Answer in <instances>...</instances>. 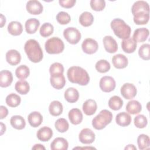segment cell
I'll return each mask as SVG.
<instances>
[{
	"instance_id": "cell-21",
	"label": "cell",
	"mask_w": 150,
	"mask_h": 150,
	"mask_svg": "<svg viewBox=\"0 0 150 150\" xmlns=\"http://www.w3.org/2000/svg\"><path fill=\"white\" fill-rule=\"evenodd\" d=\"M37 138L41 141L46 142L51 139L53 136L52 129L47 127L40 128L37 132Z\"/></svg>"
},
{
	"instance_id": "cell-27",
	"label": "cell",
	"mask_w": 150,
	"mask_h": 150,
	"mask_svg": "<svg viewBox=\"0 0 150 150\" xmlns=\"http://www.w3.org/2000/svg\"><path fill=\"white\" fill-rule=\"evenodd\" d=\"M40 25V22L36 18L28 19L25 22V30L28 34L35 33Z\"/></svg>"
},
{
	"instance_id": "cell-29",
	"label": "cell",
	"mask_w": 150,
	"mask_h": 150,
	"mask_svg": "<svg viewBox=\"0 0 150 150\" xmlns=\"http://www.w3.org/2000/svg\"><path fill=\"white\" fill-rule=\"evenodd\" d=\"M127 112L131 114H138L142 110L141 103L137 100H131L128 102L125 108Z\"/></svg>"
},
{
	"instance_id": "cell-40",
	"label": "cell",
	"mask_w": 150,
	"mask_h": 150,
	"mask_svg": "<svg viewBox=\"0 0 150 150\" xmlns=\"http://www.w3.org/2000/svg\"><path fill=\"white\" fill-rule=\"evenodd\" d=\"M95 67L97 71L101 73H104L110 70L111 66L110 63L107 60L101 59L98 60L96 63Z\"/></svg>"
},
{
	"instance_id": "cell-6",
	"label": "cell",
	"mask_w": 150,
	"mask_h": 150,
	"mask_svg": "<svg viewBox=\"0 0 150 150\" xmlns=\"http://www.w3.org/2000/svg\"><path fill=\"white\" fill-rule=\"evenodd\" d=\"M63 36L65 39L70 44L76 45L81 39L80 32L74 27H69L63 31Z\"/></svg>"
},
{
	"instance_id": "cell-3",
	"label": "cell",
	"mask_w": 150,
	"mask_h": 150,
	"mask_svg": "<svg viewBox=\"0 0 150 150\" xmlns=\"http://www.w3.org/2000/svg\"><path fill=\"white\" fill-rule=\"evenodd\" d=\"M110 25L114 34L118 38L126 39L129 38L131 29L122 19L120 18L114 19L111 22Z\"/></svg>"
},
{
	"instance_id": "cell-26",
	"label": "cell",
	"mask_w": 150,
	"mask_h": 150,
	"mask_svg": "<svg viewBox=\"0 0 150 150\" xmlns=\"http://www.w3.org/2000/svg\"><path fill=\"white\" fill-rule=\"evenodd\" d=\"M65 100L70 103H74L76 102L79 98V93L77 89L74 87H69L64 92Z\"/></svg>"
},
{
	"instance_id": "cell-17",
	"label": "cell",
	"mask_w": 150,
	"mask_h": 150,
	"mask_svg": "<svg viewBox=\"0 0 150 150\" xmlns=\"http://www.w3.org/2000/svg\"><path fill=\"white\" fill-rule=\"evenodd\" d=\"M141 12L149 13L148 4L144 1H138L134 3L131 8V12L133 15Z\"/></svg>"
},
{
	"instance_id": "cell-19",
	"label": "cell",
	"mask_w": 150,
	"mask_h": 150,
	"mask_svg": "<svg viewBox=\"0 0 150 150\" xmlns=\"http://www.w3.org/2000/svg\"><path fill=\"white\" fill-rule=\"evenodd\" d=\"M13 81L12 73L6 70H2L0 72V86L1 87H7L9 86Z\"/></svg>"
},
{
	"instance_id": "cell-31",
	"label": "cell",
	"mask_w": 150,
	"mask_h": 150,
	"mask_svg": "<svg viewBox=\"0 0 150 150\" xmlns=\"http://www.w3.org/2000/svg\"><path fill=\"white\" fill-rule=\"evenodd\" d=\"M12 127L16 129H22L26 126V122L23 117L21 115H13L10 120Z\"/></svg>"
},
{
	"instance_id": "cell-52",
	"label": "cell",
	"mask_w": 150,
	"mask_h": 150,
	"mask_svg": "<svg viewBox=\"0 0 150 150\" xmlns=\"http://www.w3.org/2000/svg\"><path fill=\"white\" fill-rule=\"evenodd\" d=\"M125 149H135L137 150V148L132 144H129L126 147H125Z\"/></svg>"
},
{
	"instance_id": "cell-24",
	"label": "cell",
	"mask_w": 150,
	"mask_h": 150,
	"mask_svg": "<svg viewBox=\"0 0 150 150\" xmlns=\"http://www.w3.org/2000/svg\"><path fill=\"white\" fill-rule=\"evenodd\" d=\"M28 120L31 127L36 128L42 124L43 117L39 112L33 111L28 115Z\"/></svg>"
},
{
	"instance_id": "cell-42",
	"label": "cell",
	"mask_w": 150,
	"mask_h": 150,
	"mask_svg": "<svg viewBox=\"0 0 150 150\" xmlns=\"http://www.w3.org/2000/svg\"><path fill=\"white\" fill-rule=\"evenodd\" d=\"M139 57L145 60L150 59V45L148 43L143 44L141 46L138 50Z\"/></svg>"
},
{
	"instance_id": "cell-11",
	"label": "cell",
	"mask_w": 150,
	"mask_h": 150,
	"mask_svg": "<svg viewBox=\"0 0 150 150\" xmlns=\"http://www.w3.org/2000/svg\"><path fill=\"white\" fill-rule=\"evenodd\" d=\"M26 8L27 11L32 15H39L43 9L42 4L36 0H30L26 3Z\"/></svg>"
},
{
	"instance_id": "cell-12",
	"label": "cell",
	"mask_w": 150,
	"mask_h": 150,
	"mask_svg": "<svg viewBox=\"0 0 150 150\" xmlns=\"http://www.w3.org/2000/svg\"><path fill=\"white\" fill-rule=\"evenodd\" d=\"M105 50L110 53H115L118 50V45L116 40L111 36H105L103 40Z\"/></svg>"
},
{
	"instance_id": "cell-35",
	"label": "cell",
	"mask_w": 150,
	"mask_h": 150,
	"mask_svg": "<svg viewBox=\"0 0 150 150\" xmlns=\"http://www.w3.org/2000/svg\"><path fill=\"white\" fill-rule=\"evenodd\" d=\"M108 104L111 109L114 111H117L121 109V108L122 107L123 101L119 96H114L110 98Z\"/></svg>"
},
{
	"instance_id": "cell-9",
	"label": "cell",
	"mask_w": 150,
	"mask_h": 150,
	"mask_svg": "<svg viewBox=\"0 0 150 150\" xmlns=\"http://www.w3.org/2000/svg\"><path fill=\"white\" fill-rule=\"evenodd\" d=\"M120 91L122 97L127 100L133 98L136 96L137 93V90L135 86L133 84L129 83L123 84Z\"/></svg>"
},
{
	"instance_id": "cell-53",
	"label": "cell",
	"mask_w": 150,
	"mask_h": 150,
	"mask_svg": "<svg viewBox=\"0 0 150 150\" xmlns=\"http://www.w3.org/2000/svg\"><path fill=\"white\" fill-rule=\"evenodd\" d=\"M77 148H80V149H81V148H83V149H96V148H93V147H87V148H79V147H76V148H73V149H77Z\"/></svg>"
},
{
	"instance_id": "cell-28",
	"label": "cell",
	"mask_w": 150,
	"mask_h": 150,
	"mask_svg": "<svg viewBox=\"0 0 150 150\" xmlns=\"http://www.w3.org/2000/svg\"><path fill=\"white\" fill-rule=\"evenodd\" d=\"M8 32L13 36L20 35L23 31L22 24L18 21H12L8 25Z\"/></svg>"
},
{
	"instance_id": "cell-18",
	"label": "cell",
	"mask_w": 150,
	"mask_h": 150,
	"mask_svg": "<svg viewBox=\"0 0 150 150\" xmlns=\"http://www.w3.org/2000/svg\"><path fill=\"white\" fill-rule=\"evenodd\" d=\"M137 43L132 38L123 39L121 42V47L123 51L127 53H133L137 49Z\"/></svg>"
},
{
	"instance_id": "cell-7",
	"label": "cell",
	"mask_w": 150,
	"mask_h": 150,
	"mask_svg": "<svg viewBox=\"0 0 150 150\" xmlns=\"http://www.w3.org/2000/svg\"><path fill=\"white\" fill-rule=\"evenodd\" d=\"M101 90L105 93H110L115 88V81L111 76H105L101 78L99 83Z\"/></svg>"
},
{
	"instance_id": "cell-16",
	"label": "cell",
	"mask_w": 150,
	"mask_h": 150,
	"mask_svg": "<svg viewBox=\"0 0 150 150\" xmlns=\"http://www.w3.org/2000/svg\"><path fill=\"white\" fill-rule=\"evenodd\" d=\"M149 34V31L148 29L145 28H138L135 30L132 38L136 42H145Z\"/></svg>"
},
{
	"instance_id": "cell-1",
	"label": "cell",
	"mask_w": 150,
	"mask_h": 150,
	"mask_svg": "<svg viewBox=\"0 0 150 150\" xmlns=\"http://www.w3.org/2000/svg\"><path fill=\"white\" fill-rule=\"evenodd\" d=\"M69 80L72 83L78 84L80 86H86L90 81L88 73L83 68L79 66H71L67 72Z\"/></svg>"
},
{
	"instance_id": "cell-23",
	"label": "cell",
	"mask_w": 150,
	"mask_h": 150,
	"mask_svg": "<svg viewBox=\"0 0 150 150\" xmlns=\"http://www.w3.org/2000/svg\"><path fill=\"white\" fill-rule=\"evenodd\" d=\"M68 117L70 122L74 125H77L81 122L83 120V114L79 108L71 109L68 114Z\"/></svg>"
},
{
	"instance_id": "cell-36",
	"label": "cell",
	"mask_w": 150,
	"mask_h": 150,
	"mask_svg": "<svg viewBox=\"0 0 150 150\" xmlns=\"http://www.w3.org/2000/svg\"><path fill=\"white\" fill-rule=\"evenodd\" d=\"M30 74L29 68L24 64L19 66L15 70V75L18 79L25 80L28 77Z\"/></svg>"
},
{
	"instance_id": "cell-4",
	"label": "cell",
	"mask_w": 150,
	"mask_h": 150,
	"mask_svg": "<svg viewBox=\"0 0 150 150\" xmlns=\"http://www.w3.org/2000/svg\"><path fill=\"white\" fill-rule=\"evenodd\" d=\"M112 119V113L107 110H103L92 120L93 127L97 130L104 128Z\"/></svg>"
},
{
	"instance_id": "cell-14",
	"label": "cell",
	"mask_w": 150,
	"mask_h": 150,
	"mask_svg": "<svg viewBox=\"0 0 150 150\" xmlns=\"http://www.w3.org/2000/svg\"><path fill=\"white\" fill-rule=\"evenodd\" d=\"M21 60L20 53L15 49L8 50L6 53V60L12 66H15L19 64Z\"/></svg>"
},
{
	"instance_id": "cell-33",
	"label": "cell",
	"mask_w": 150,
	"mask_h": 150,
	"mask_svg": "<svg viewBox=\"0 0 150 150\" xmlns=\"http://www.w3.org/2000/svg\"><path fill=\"white\" fill-rule=\"evenodd\" d=\"M134 16V22L136 25H145L146 24L149 19V13L141 12L135 14Z\"/></svg>"
},
{
	"instance_id": "cell-30",
	"label": "cell",
	"mask_w": 150,
	"mask_h": 150,
	"mask_svg": "<svg viewBox=\"0 0 150 150\" xmlns=\"http://www.w3.org/2000/svg\"><path fill=\"white\" fill-rule=\"evenodd\" d=\"M63 105L62 103L57 100L53 101L49 105V111L53 116H59L63 112Z\"/></svg>"
},
{
	"instance_id": "cell-2",
	"label": "cell",
	"mask_w": 150,
	"mask_h": 150,
	"mask_svg": "<svg viewBox=\"0 0 150 150\" xmlns=\"http://www.w3.org/2000/svg\"><path fill=\"white\" fill-rule=\"evenodd\" d=\"M24 50L28 59L33 63L40 62L43 57L42 49L39 43L35 39L26 41L24 46Z\"/></svg>"
},
{
	"instance_id": "cell-5",
	"label": "cell",
	"mask_w": 150,
	"mask_h": 150,
	"mask_svg": "<svg viewBox=\"0 0 150 150\" xmlns=\"http://www.w3.org/2000/svg\"><path fill=\"white\" fill-rule=\"evenodd\" d=\"M45 48L49 54H59L64 49V45L62 40L57 37L49 38L45 43Z\"/></svg>"
},
{
	"instance_id": "cell-45",
	"label": "cell",
	"mask_w": 150,
	"mask_h": 150,
	"mask_svg": "<svg viewBox=\"0 0 150 150\" xmlns=\"http://www.w3.org/2000/svg\"><path fill=\"white\" fill-rule=\"evenodd\" d=\"M49 72L51 75L58 74H63L64 67L60 63H53L49 68Z\"/></svg>"
},
{
	"instance_id": "cell-44",
	"label": "cell",
	"mask_w": 150,
	"mask_h": 150,
	"mask_svg": "<svg viewBox=\"0 0 150 150\" xmlns=\"http://www.w3.org/2000/svg\"><path fill=\"white\" fill-rule=\"evenodd\" d=\"M148 124V120L146 117L142 114L137 115L134 118V125L138 128H145Z\"/></svg>"
},
{
	"instance_id": "cell-22",
	"label": "cell",
	"mask_w": 150,
	"mask_h": 150,
	"mask_svg": "<svg viewBox=\"0 0 150 150\" xmlns=\"http://www.w3.org/2000/svg\"><path fill=\"white\" fill-rule=\"evenodd\" d=\"M82 108L86 115H92L96 112L97 108V105L95 100L88 99L83 103Z\"/></svg>"
},
{
	"instance_id": "cell-41",
	"label": "cell",
	"mask_w": 150,
	"mask_h": 150,
	"mask_svg": "<svg viewBox=\"0 0 150 150\" xmlns=\"http://www.w3.org/2000/svg\"><path fill=\"white\" fill-rule=\"evenodd\" d=\"M54 31L53 26L48 22L44 23L40 27L39 33L42 37L46 38L50 36Z\"/></svg>"
},
{
	"instance_id": "cell-50",
	"label": "cell",
	"mask_w": 150,
	"mask_h": 150,
	"mask_svg": "<svg viewBox=\"0 0 150 150\" xmlns=\"http://www.w3.org/2000/svg\"><path fill=\"white\" fill-rule=\"evenodd\" d=\"M6 23V18L1 13V28H2L5 24Z\"/></svg>"
},
{
	"instance_id": "cell-20",
	"label": "cell",
	"mask_w": 150,
	"mask_h": 150,
	"mask_svg": "<svg viewBox=\"0 0 150 150\" xmlns=\"http://www.w3.org/2000/svg\"><path fill=\"white\" fill-rule=\"evenodd\" d=\"M69 143L64 138L57 137L55 138L50 144L52 150H67Z\"/></svg>"
},
{
	"instance_id": "cell-51",
	"label": "cell",
	"mask_w": 150,
	"mask_h": 150,
	"mask_svg": "<svg viewBox=\"0 0 150 150\" xmlns=\"http://www.w3.org/2000/svg\"><path fill=\"white\" fill-rule=\"evenodd\" d=\"M1 135H3V134L6 131V126L2 122H1Z\"/></svg>"
},
{
	"instance_id": "cell-49",
	"label": "cell",
	"mask_w": 150,
	"mask_h": 150,
	"mask_svg": "<svg viewBox=\"0 0 150 150\" xmlns=\"http://www.w3.org/2000/svg\"><path fill=\"white\" fill-rule=\"evenodd\" d=\"M32 149H45V147L43 145H41L40 144H35L32 148Z\"/></svg>"
},
{
	"instance_id": "cell-47",
	"label": "cell",
	"mask_w": 150,
	"mask_h": 150,
	"mask_svg": "<svg viewBox=\"0 0 150 150\" xmlns=\"http://www.w3.org/2000/svg\"><path fill=\"white\" fill-rule=\"evenodd\" d=\"M76 0H59L60 5L64 8H71L76 4Z\"/></svg>"
},
{
	"instance_id": "cell-32",
	"label": "cell",
	"mask_w": 150,
	"mask_h": 150,
	"mask_svg": "<svg viewBox=\"0 0 150 150\" xmlns=\"http://www.w3.org/2000/svg\"><path fill=\"white\" fill-rule=\"evenodd\" d=\"M94 21V17L91 13L89 12H83L79 17V22L80 23L84 26L88 27L91 26Z\"/></svg>"
},
{
	"instance_id": "cell-39",
	"label": "cell",
	"mask_w": 150,
	"mask_h": 150,
	"mask_svg": "<svg viewBox=\"0 0 150 150\" xmlns=\"http://www.w3.org/2000/svg\"><path fill=\"white\" fill-rule=\"evenodd\" d=\"M54 126L56 130L61 133L66 132L69 128V124L67 121L63 118H60L57 120L55 122Z\"/></svg>"
},
{
	"instance_id": "cell-43",
	"label": "cell",
	"mask_w": 150,
	"mask_h": 150,
	"mask_svg": "<svg viewBox=\"0 0 150 150\" xmlns=\"http://www.w3.org/2000/svg\"><path fill=\"white\" fill-rule=\"evenodd\" d=\"M56 20L61 25H66L70 22L71 18L68 13L61 11L57 14Z\"/></svg>"
},
{
	"instance_id": "cell-13",
	"label": "cell",
	"mask_w": 150,
	"mask_h": 150,
	"mask_svg": "<svg viewBox=\"0 0 150 150\" xmlns=\"http://www.w3.org/2000/svg\"><path fill=\"white\" fill-rule=\"evenodd\" d=\"M50 81L52 87L57 90L62 89L66 84V80L63 74L51 75Z\"/></svg>"
},
{
	"instance_id": "cell-10",
	"label": "cell",
	"mask_w": 150,
	"mask_h": 150,
	"mask_svg": "<svg viewBox=\"0 0 150 150\" xmlns=\"http://www.w3.org/2000/svg\"><path fill=\"white\" fill-rule=\"evenodd\" d=\"M95 134L90 128L83 129L79 135V141L84 144H90L93 143L95 140Z\"/></svg>"
},
{
	"instance_id": "cell-25",
	"label": "cell",
	"mask_w": 150,
	"mask_h": 150,
	"mask_svg": "<svg viewBox=\"0 0 150 150\" xmlns=\"http://www.w3.org/2000/svg\"><path fill=\"white\" fill-rule=\"evenodd\" d=\"M131 115L126 112H121L118 113L115 117L116 123L121 127H126L129 125L131 122Z\"/></svg>"
},
{
	"instance_id": "cell-37",
	"label": "cell",
	"mask_w": 150,
	"mask_h": 150,
	"mask_svg": "<svg viewBox=\"0 0 150 150\" xmlns=\"http://www.w3.org/2000/svg\"><path fill=\"white\" fill-rule=\"evenodd\" d=\"M5 101L8 106L11 107H16L20 104L21 98L20 96L15 93H11L6 96Z\"/></svg>"
},
{
	"instance_id": "cell-8",
	"label": "cell",
	"mask_w": 150,
	"mask_h": 150,
	"mask_svg": "<svg viewBox=\"0 0 150 150\" xmlns=\"http://www.w3.org/2000/svg\"><path fill=\"white\" fill-rule=\"evenodd\" d=\"M83 51L88 54L96 53L98 48V45L96 40L91 38H87L83 40L81 44Z\"/></svg>"
},
{
	"instance_id": "cell-15",
	"label": "cell",
	"mask_w": 150,
	"mask_h": 150,
	"mask_svg": "<svg viewBox=\"0 0 150 150\" xmlns=\"http://www.w3.org/2000/svg\"><path fill=\"white\" fill-rule=\"evenodd\" d=\"M113 66L118 69L125 68L128 63V59L122 54H117L114 55L112 58Z\"/></svg>"
},
{
	"instance_id": "cell-34",
	"label": "cell",
	"mask_w": 150,
	"mask_h": 150,
	"mask_svg": "<svg viewBox=\"0 0 150 150\" xmlns=\"http://www.w3.org/2000/svg\"><path fill=\"white\" fill-rule=\"evenodd\" d=\"M15 89L18 93L25 95L29 91L30 86L27 81L24 80H21L16 83L15 86Z\"/></svg>"
},
{
	"instance_id": "cell-46",
	"label": "cell",
	"mask_w": 150,
	"mask_h": 150,
	"mask_svg": "<svg viewBox=\"0 0 150 150\" xmlns=\"http://www.w3.org/2000/svg\"><path fill=\"white\" fill-rule=\"evenodd\" d=\"M90 4L92 9L95 11H101L105 6V2L104 0H91Z\"/></svg>"
},
{
	"instance_id": "cell-48",
	"label": "cell",
	"mask_w": 150,
	"mask_h": 150,
	"mask_svg": "<svg viewBox=\"0 0 150 150\" xmlns=\"http://www.w3.org/2000/svg\"><path fill=\"white\" fill-rule=\"evenodd\" d=\"M8 114V110L4 105L0 106V119H4L5 118Z\"/></svg>"
},
{
	"instance_id": "cell-38",
	"label": "cell",
	"mask_w": 150,
	"mask_h": 150,
	"mask_svg": "<svg viewBox=\"0 0 150 150\" xmlns=\"http://www.w3.org/2000/svg\"><path fill=\"white\" fill-rule=\"evenodd\" d=\"M137 144L138 148L141 150L147 149L150 146V139L147 135L140 134L137 138Z\"/></svg>"
}]
</instances>
